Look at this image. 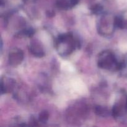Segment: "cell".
I'll return each instance as SVG.
<instances>
[{
    "mask_svg": "<svg viewBox=\"0 0 127 127\" xmlns=\"http://www.w3.org/2000/svg\"><path fill=\"white\" fill-rule=\"evenodd\" d=\"M55 47L60 55L66 57L79 47V42L72 33H66L58 35L56 39Z\"/></svg>",
    "mask_w": 127,
    "mask_h": 127,
    "instance_id": "obj_1",
    "label": "cell"
},
{
    "mask_svg": "<svg viewBox=\"0 0 127 127\" xmlns=\"http://www.w3.org/2000/svg\"><path fill=\"white\" fill-rule=\"evenodd\" d=\"M97 65L101 69L110 71H118L124 67V64L119 62L112 51L107 50L99 55Z\"/></svg>",
    "mask_w": 127,
    "mask_h": 127,
    "instance_id": "obj_2",
    "label": "cell"
},
{
    "mask_svg": "<svg viewBox=\"0 0 127 127\" xmlns=\"http://www.w3.org/2000/svg\"><path fill=\"white\" fill-rule=\"evenodd\" d=\"M115 17L109 13H105L102 16L97 25V31L99 34L104 37H110L115 31L116 26Z\"/></svg>",
    "mask_w": 127,
    "mask_h": 127,
    "instance_id": "obj_3",
    "label": "cell"
},
{
    "mask_svg": "<svg viewBox=\"0 0 127 127\" xmlns=\"http://www.w3.org/2000/svg\"><path fill=\"white\" fill-rule=\"evenodd\" d=\"M127 111V95L123 94L119 101L114 104L112 110V115L114 117L117 118L122 117Z\"/></svg>",
    "mask_w": 127,
    "mask_h": 127,
    "instance_id": "obj_4",
    "label": "cell"
},
{
    "mask_svg": "<svg viewBox=\"0 0 127 127\" xmlns=\"http://www.w3.org/2000/svg\"><path fill=\"white\" fill-rule=\"evenodd\" d=\"M24 57V52L22 50L18 48H12L9 53V63L12 66H17L22 63Z\"/></svg>",
    "mask_w": 127,
    "mask_h": 127,
    "instance_id": "obj_5",
    "label": "cell"
},
{
    "mask_svg": "<svg viewBox=\"0 0 127 127\" xmlns=\"http://www.w3.org/2000/svg\"><path fill=\"white\" fill-rule=\"evenodd\" d=\"M16 86V82L14 79L8 77L2 78L1 79V94L10 93L14 91Z\"/></svg>",
    "mask_w": 127,
    "mask_h": 127,
    "instance_id": "obj_6",
    "label": "cell"
},
{
    "mask_svg": "<svg viewBox=\"0 0 127 127\" xmlns=\"http://www.w3.org/2000/svg\"><path fill=\"white\" fill-rule=\"evenodd\" d=\"M29 51L31 54L37 58H42L45 55V51L43 46L41 43L35 40L31 42L29 45Z\"/></svg>",
    "mask_w": 127,
    "mask_h": 127,
    "instance_id": "obj_7",
    "label": "cell"
},
{
    "mask_svg": "<svg viewBox=\"0 0 127 127\" xmlns=\"http://www.w3.org/2000/svg\"><path fill=\"white\" fill-rule=\"evenodd\" d=\"M94 112L98 116H101L103 117H106L110 115V114H112L110 110L107 107L101 105H96L94 107Z\"/></svg>",
    "mask_w": 127,
    "mask_h": 127,
    "instance_id": "obj_8",
    "label": "cell"
},
{
    "mask_svg": "<svg viewBox=\"0 0 127 127\" xmlns=\"http://www.w3.org/2000/svg\"><path fill=\"white\" fill-rule=\"evenodd\" d=\"M57 6L60 9L63 10L71 8L69 0H58L57 2Z\"/></svg>",
    "mask_w": 127,
    "mask_h": 127,
    "instance_id": "obj_9",
    "label": "cell"
},
{
    "mask_svg": "<svg viewBox=\"0 0 127 127\" xmlns=\"http://www.w3.org/2000/svg\"><path fill=\"white\" fill-rule=\"evenodd\" d=\"M49 119V113L47 110H43L38 115V122L42 124H46Z\"/></svg>",
    "mask_w": 127,
    "mask_h": 127,
    "instance_id": "obj_10",
    "label": "cell"
},
{
    "mask_svg": "<svg viewBox=\"0 0 127 127\" xmlns=\"http://www.w3.org/2000/svg\"><path fill=\"white\" fill-rule=\"evenodd\" d=\"M92 12L95 14H98L100 13L102 11V7L100 6V4H95L94 5L93 7L91 8Z\"/></svg>",
    "mask_w": 127,
    "mask_h": 127,
    "instance_id": "obj_11",
    "label": "cell"
},
{
    "mask_svg": "<svg viewBox=\"0 0 127 127\" xmlns=\"http://www.w3.org/2000/svg\"><path fill=\"white\" fill-rule=\"evenodd\" d=\"M79 1H80V0H69V3H70V5H71V7H73V6L78 4V2H79Z\"/></svg>",
    "mask_w": 127,
    "mask_h": 127,
    "instance_id": "obj_12",
    "label": "cell"
},
{
    "mask_svg": "<svg viewBox=\"0 0 127 127\" xmlns=\"http://www.w3.org/2000/svg\"><path fill=\"white\" fill-rule=\"evenodd\" d=\"M24 1L25 2H35V1H36L37 0H24Z\"/></svg>",
    "mask_w": 127,
    "mask_h": 127,
    "instance_id": "obj_13",
    "label": "cell"
}]
</instances>
